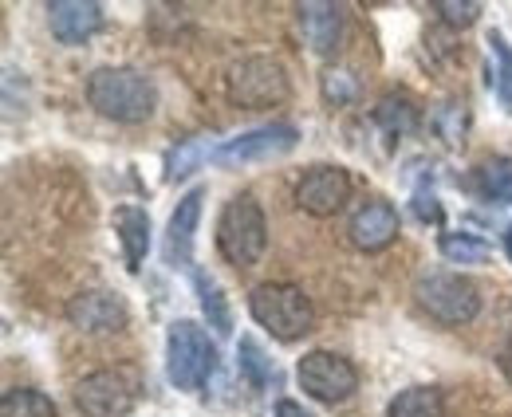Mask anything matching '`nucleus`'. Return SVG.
<instances>
[{
  "label": "nucleus",
  "instance_id": "f257e3e1",
  "mask_svg": "<svg viewBox=\"0 0 512 417\" xmlns=\"http://www.w3.org/2000/svg\"><path fill=\"white\" fill-rule=\"evenodd\" d=\"M87 103L111 122L138 126L154 115L158 91L154 83L134 67H99L87 79Z\"/></svg>",
  "mask_w": 512,
  "mask_h": 417
},
{
  "label": "nucleus",
  "instance_id": "f03ea898",
  "mask_svg": "<svg viewBox=\"0 0 512 417\" xmlns=\"http://www.w3.org/2000/svg\"><path fill=\"white\" fill-rule=\"evenodd\" d=\"M217 252L237 272H249L264 260L268 217H264V209H260L253 193H237L233 201H225V209L217 217Z\"/></svg>",
  "mask_w": 512,
  "mask_h": 417
},
{
  "label": "nucleus",
  "instance_id": "7ed1b4c3",
  "mask_svg": "<svg viewBox=\"0 0 512 417\" xmlns=\"http://www.w3.org/2000/svg\"><path fill=\"white\" fill-rule=\"evenodd\" d=\"M249 315L280 343H296L316 327V307L296 284H256L249 292Z\"/></svg>",
  "mask_w": 512,
  "mask_h": 417
},
{
  "label": "nucleus",
  "instance_id": "20e7f679",
  "mask_svg": "<svg viewBox=\"0 0 512 417\" xmlns=\"http://www.w3.org/2000/svg\"><path fill=\"white\" fill-rule=\"evenodd\" d=\"M414 303L442 327H465L481 315V288L461 272H422Z\"/></svg>",
  "mask_w": 512,
  "mask_h": 417
},
{
  "label": "nucleus",
  "instance_id": "39448f33",
  "mask_svg": "<svg viewBox=\"0 0 512 417\" xmlns=\"http://www.w3.org/2000/svg\"><path fill=\"white\" fill-rule=\"evenodd\" d=\"M217 370V347L193 319H174L166 331V378L178 390H201Z\"/></svg>",
  "mask_w": 512,
  "mask_h": 417
},
{
  "label": "nucleus",
  "instance_id": "423d86ee",
  "mask_svg": "<svg viewBox=\"0 0 512 417\" xmlns=\"http://www.w3.org/2000/svg\"><path fill=\"white\" fill-rule=\"evenodd\" d=\"M229 99L245 111H268L292 99V79L272 56H245L229 71Z\"/></svg>",
  "mask_w": 512,
  "mask_h": 417
},
{
  "label": "nucleus",
  "instance_id": "0eeeda50",
  "mask_svg": "<svg viewBox=\"0 0 512 417\" xmlns=\"http://www.w3.org/2000/svg\"><path fill=\"white\" fill-rule=\"evenodd\" d=\"M296 382L312 402L339 406L359 390V370L351 358L335 355V351H308L296 362Z\"/></svg>",
  "mask_w": 512,
  "mask_h": 417
},
{
  "label": "nucleus",
  "instance_id": "6e6552de",
  "mask_svg": "<svg viewBox=\"0 0 512 417\" xmlns=\"http://www.w3.org/2000/svg\"><path fill=\"white\" fill-rule=\"evenodd\" d=\"M300 142V130L292 122H268V126H253L237 138H225L213 154L217 166H249V162H268V158H280L288 150H296Z\"/></svg>",
  "mask_w": 512,
  "mask_h": 417
},
{
  "label": "nucleus",
  "instance_id": "1a4fd4ad",
  "mask_svg": "<svg viewBox=\"0 0 512 417\" xmlns=\"http://www.w3.org/2000/svg\"><path fill=\"white\" fill-rule=\"evenodd\" d=\"M71 398L83 417H127L134 410V382L123 370H95L75 382Z\"/></svg>",
  "mask_w": 512,
  "mask_h": 417
},
{
  "label": "nucleus",
  "instance_id": "9d476101",
  "mask_svg": "<svg viewBox=\"0 0 512 417\" xmlns=\"http://www.w3.org/2000/svg\"><path fill=\"white\" fill-rule=\"evenodd\" d=\"M351 201V174L343 166H312L296 181V205L308 217H335Z\"/></svg>",
  "mask_w": 512,
  "mask_h": 417
},
{
  "label": "nucleus",
  "instance_id": "9b49d317",
  "mask_svg": "<svg viewBox=\"0 0 512 417\" xmlns=\"http://www.w3.org/2000/svg\"><path fill=\"white\" fill-rule=\"evenodd\" d=\"M402 233V217L398 209L383 201V197H371L363 201L355 213H351V225H347V240L359 248V252H383L390 248Z\"/></svg>",
  "mask_w": 512,
  "mask_h": 417
},
{
  "label": "nucleus",
  "instance_id": "f8f14e48",
  "mask_svg": "<svg viewBox=\"0 0 512 417\" xmlns=\"http://www.w3.org/2000/svg\"><path fill=\"white\" fill-rule=\"evenodd\" d=\"M48 28L67 48L87 44L103 28V4H95V0H52L48 4Z\"/></svg>",
  "mask_w": 512,
  "mask_h": 417
},
{
  "label": "nucleus",
  "instance_id": "ddd939ff",
  "mask_svg": "<svg viewBox=\"0 0 512 417\" xmlns=\"http://www.w3.org/2000/svg\"><path fill=\"white\" fill-rule=\"evenodd\" d=\"M201 201H205V189L193 185L190 193L178 201V209L170 213V225H166V264L170 268H190L193 264V240H197V225H201Z\"/></svg>",
  "mask_w": 512,
  "mask_h": 417
},
{
  "label": "nucleus",
  "instance_id": "4468645a",
  "mask_svg": "<svg viewBox=\"0 0 512 417\" xmlns=\"http://www.w3.org/2000/svg\"><path fill=\"white\" fill-rule=\"evenodd\" d=\"M67 323L79 331H115L127 323V303L115 292H79L67 299Z\"/></svg>",
  "mask_w": 512,
  "mask_h": 417
},
{
  "label": "nucleus",
  "instance_id": "2eb2a0df",
  "mask_svg": "<svg viewBox=\"0 0 512 417\" xmlns=\"http://www.w3.org/2000/svg\"><path fill=\"white\" fill-rule=\"evenodd\" d=\"M296 20H300L304 44H308L316 56H331V52L339 48V32H343V12H339V4H323V0L300 4V8H296Z\"/></svg>",
  "mask_w": 512,
  "mask_h": 417
},
{
  "label": "nucleus",
  "instance_id": "dca6fc26",
  "mask_svg": "<svg viewBox=\"0 0 512 417\" xmlns=\"http://www.w3.org/2000/svg\"><path fill=\"white\" fill-rule=\"evenodd\" d=\"M150 213L138 209V205H119L115 209V237L123 244V260H127L130 272H138L150 256Z\"/></svg>",
  "mask_w": 512,
  "mask_h": 417
},
{
  "label": "nucleus",
  "instance_id": "f3484780",
  "mask_svg": "<svg viewBox=\"0 0 512 417\" xmlns=\"http://www.w3.org/2000/svg\"><path fill=\"white\" fill-rule=\"evenodd\" d=\"M371 119H375V126L383 130L386 138H406V134L418 130V107L410 103V95L390 91V95H383V99L375 103Z\"/></svg>",
  "mask_w": 512,
  "mask_h": 417
},
{
  "label": "nucleus",
  "instance_id": "a211bd4d",
  "mask_svg": "<svg viewBox=\"0 0 512 417\" xmlns=\"http://www.w3.org/2000/svg\"><path fill=\"white\" fill-rule=\"evenodd\" d=\"M213 154H217V146L209 138H182L166 154V181H186L190 174L205 170V162H213Z\"/></svg>",
  "mask_w": 512,
  "mask_h": 417
},
{
  "label": "nucleus",
  "instance_id": "6ab92c4d",
  "mask_svg": "<svg viewBox=\"0 0 512 417\" xmlns=\"http://www.w3.org/2000/svg\"><path fill=\"white\" fill-rule=\"evenodd\" d=\"M193 288H197V299H201L205 323H209L217 335H229V331H233V311H229V299L221 292V284H217L205 268H197V272H193Z\"/></svg>",
  "mask_w": 512,
  "mask_h": 417
},
{
  "label": "nucleus",
  "instance_id": "aec40b11",
  "mask_svg": "<svg viewBox=\"0 0 512 417\" xmlns=\"http://www.w3.org/2000/svg\"><path fill=\"white\" fill-rule=\"evenodd\" d=\"M386 417H446V398L438 386H410L390 398Z\"/></svg>",
  "mask_w": 512,
  "mask_h": 417
},
{
  "label": "nucleus",
  "instance_id": "412c9836",
  "mask_svg": "<svg viewBox=\"0 0 512 417\" xmlns=\"http://www.w3.org/2000/svg\"><path fill=\"white\" fill-rule=\"evenodd\" d=\"M477 185H481L485 201H493V205H512V154H497V158L481 162Z\"/></svg>",
  "mask_w": 512,
  "mask_h": 417
},
{
  "label": "nucleus",
  "instance_id": "4be33fe9",
  "mask_svg": "<svg viewBox=\"0 0 512 417\" xmlns=\"http://www.w3.org/2000/svg\"><path fill=\"white\" fill-rule=\"evenodd\" d=\"M0 417H56V402L44 390L32 386H12L0 398Z\"/></svg>",
  "mask_w": 512,
  "mask_h": 417
},
{
  "label": "nucleus",
  "instance_id": "5701e85b",
  "mask_svg": "<svg viewBox=\"0 0 512 417\" xmlns=\"http://www.w3.org/2000/svg\"><path fill=\"white\" fill-rule=\"evenodd\" d=\"M320 95L327 107H351L359 99V75L351 67H327L320 75Z\"/></svg>",
  "mask_w": 512,
  "mask_h": 417
},
{
  "label": "nucleus",
  "instance_id": "b1692460",
  "mask_svg": "<svg viewBox=\"0 0 512 417\" xmlns=\"http://www.w3.org/2000/svg\"><path fill=\"white\" fill-rule=\"evenodd\" d=\"M438 248H442V256L449 264H485L493 256V248L481 237H473V233H442Z\"/></svg>",
  "mask_w": 512,
  "mask_h": 417
},
{
  "label": "nucleus",
  "instance_id": "393cba45",
  "mask_svg": "<svg viewBox=\"0 0 512 417\" xmlns=\"http://www.w3.org/2000/svg\"><path fill=\"white\" fill-rule=\"evenodd\" d=\"M489 52H493V91H497V99H501V107L512 115V48L509 40L501 36V32H493L489 36Z\"/></svg>",
  "mask_w": 512,
  "mask_h": 417
},
{
  "label": "nucleus",
  "instance_id": "a878e982",
  "mask_svg": "<svg viewBox=\"0 0 512 417\" xmlns=\"http://www.w3.org/2000/svg\"><path fill=\"white\" fill-rule=\"evenodd\" d=\"M237 358H241V374H245L253 386H260V390H264V386L276 378V370H272V358L264 355V347L256 343L253 335H245V339H241V347H237Z\"/></svg>",
  "mask_w": 512,
  "mask_h": 417
},
{
  "label": "nucleus",
  "instance_id": "bb28decb",
  "mask_svg": "<svg viewBox=\"0 0 512 417\" xmlns=\"http://www.w3.org/2000/svg\"><path fill=\"white\" fill-rule=\"evenodd\" d=\"M430 122H434V130L442 134V142L457 146V142H461V134H465V126H469V111H465V103L449 99V103H442V107H434Z\"/></svg>",
  "mask_w": 512,
  "mask_h": 417
},
{
  "label": "nucleus",
  "instance_id": "cd10ccee",
  "mask_svg": "<svg viewBox=\"0 0 512 417\" xmlns=\"http://www.w3.org/2000/svg\"><path fill=\"white\" fill-rule=\"evenodd\" d=\"M434 12L446 20L449 28H469V24H477L481 4L477 0H434Z\"/></svg>",
  "mask_w": 512,
  "mask_h": 417
},
{
  "label": "nucleus",
  "instance_id": "c85d7f7f",
  "mask_svg": "<svg viewBox=\"0 0 512 417\" xmlns=\"http://www.w3.org/2000/svg\"><path fill=\"white\" fill-rule=\"evenodd\" d=\"M414 213H418L422 225H438V221H442V205H438V197L426 193V189L414 193Z\"/></svg>",
  "mask_w": 512,
  "mask_h": 417
},
{
  "label": "nucleus",
  "instance_id": "c756f323",
  "mask_svg": "<svg viewBox=\"0 0 512 417\" xmlns=\"http://www.w3.org/2000/svg\"><path fill=\"white\" fill-rule=\"evenodd\" d=\"M276 417H312L300 402H292V398H280L276 402Z\"/></svg>",
  "mask_w": 512,
  "mask_h": 417
},
{
  "label": "nucleus",
  "instance_id": "7c9ffc66",
  "mask_svg": "<svg viewBox=\"0 0 512 417\" xmlns=\"http://www.w3.org/2000/svg\"><path fill=\"white\" fill-rule=\"evenodd\" d=\"M501 366H505V374L512 378V343L505 347V351H501Z\"/></svg>",
  "mask_w": 512,
  "mask_h": 417
},
{
  "label": "nucleus",
  "instance_id": "2f4dec72",
  "mask_svg": "<svg viewBox=\"0 0 512 417\" xmlns=\"http://www.w3.org/2000/svg\"><path fill=\"white\" fill-rule=\"evenodd\" d=\"M505 256H509V260H512V225H509V229H505Z\"/></svg>",
  "mask_w": 512,
  "mask_h": 417
}]
</instances>
